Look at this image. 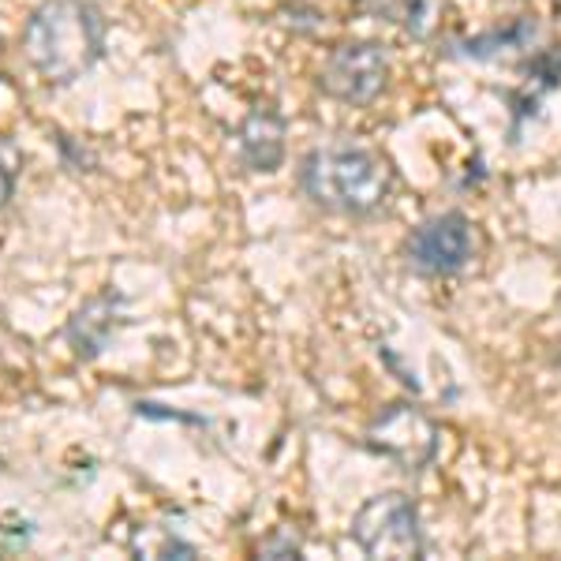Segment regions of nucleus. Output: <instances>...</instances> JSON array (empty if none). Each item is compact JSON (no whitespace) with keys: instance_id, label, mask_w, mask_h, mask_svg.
I'll return each mask as SVG.
<instances>
[{"instance_id":"nucleus-7","label":"nucleus","mask_w":561,"mask_h":561,"mask_svg":"<svg viewBox=\"0 0 561 561\" xmlns=\"http://www.w3.org/2000/svg\"><path fill=\"white\" fill-rule=\"evenodd\" d=\"M237 158L251 173H277L285 161V116L274 105H255L237 128Z\"/></svg>"},{"instance_id":"nucleus-3","label":"nucleus","mask_w":561,"mask_h":561,"mask_svg":"<svg viewBox=\"0 0 561 561\" xmlns=\"http://www.w3.org/2000/svg\"><path fill=\"white\" fill-rule=\"evenodd\" d=\"M352 539L367 558H423L420 510L409 494H375L352 517Z\"/></svg>"},{"instance_id":"nucleus-4","label":"nucleus","mask_w":561,"mask_h":561,"mask_svg":"<svg viewBox=\"0 0 561 561\" xmlns=\"http://www.w3.org/2000/svg\"><path fill=\"white\" fill-rule=\"evenodd\" d=\"M367 449H375L378 457L397 460L409 472L427 468L434 454H438V427L431 415H423L412 404H389L386 412H378L367 427Z\"/></svg>"},{"instance_id":"nucleus-8","label":"nucleus","mask_w":561,"mask_h":561,"mask_svg":"<svg viewBox=\"0 0 561 561\" xmlns=\"http://www.w3.org/2000/svg\"><path fill=\"white\" fill-rule=\"evenodd\" d=\"M121 311H124V300L113 293H102V296H94V300H87L65 325L71 352H76L79 359L102 356L108 348V341H113V333L121 330V322H124Z\"/></svg>"},{"instance_id":"nucleus-2","label":"nucleus","mask_w":561,"mask_h":561,"mask_svg":"<svg viewBox=\"0 0 561 561\" xmlns=\"http://www.w3.org/2000/svg\"><path fill=\"white\" fill-rule=\"evenodd\" d=\"M300 187L333 214H375L393 192V169L367 147H319L300 161Z\"/></svg>"},{"instance_id":"nucleus-10","label":"nucleus","mask_w":561,"mask_h":561,"mask_svg":"<svg viewBox=\"0 0 561 561\" xmlns=\"http://www.w3.org/2000/svg\"><path fill=\"white\" fill-rule=\"evenodd\" d=\"M23 169V150L15 147V139H0V210L8 206V198L15 195V180Z\"/></svg>"},{"instance_id":"nucleus-1","label":"nucleus","mask_w":561,"mask_h":561,"mask_svg":"<svg viewBox=\"0 0 561 561\" xmlns=\"http://www.w3.org/2000/svg\"><path fill=\"white\" fill-rule=\"evenodd\" d=\"M105 31L102 8L90 0H45L26 20L23 49L49 83L68 87L102 60Z\"/></svg>"},{"instance_id":"nucleus-6","label":"nucleus","mask_w":561,"mask_h":561,"mask_svg":"<svg viewBox=\"0 0 561 561\" xmlns=\"http://www.w3.org/2000/svg\"><path fill=\"white\" fill-rule=\"evenodd\" d=\"M476 255V232L465 214H434L409 237V262L427 277H454Z\"/></svg>"},{"instance_id":"nucleus-5","label":"nucleus","mask_w":561,"mask_h":561,"mask_svg":"<svg viewBox=\"0 0 561 561\" xmlns=\"http://www.w3.org/2000/svg\"><path fill=\"white\" fill-rule=\"evenodd\" d=\"M389 57L375 42H348L325 57L319 71V87L345 105H370L386 87Z\"/></svg>"},{"instance_id":"nucleus-12","label":"nucleus","mask_w":561,"mask_h":561,"mask_svg":"<svg viewBox=\"0 0 561 561\" xmlns=\"http://www.w3.org/2000/svg\"><path fill=\"white\" fill-rule=\"evenodd\" d=\"M259 554H262V558H300L304 550H300V542H293V539L277 536V539L262 542V547H259Z\"/></svg>"},{"instance_id":"nucleus-11","label":"nucleus","mask_w":561,"mask_h":561,"mask_svg":"<svg viewBox=\"0 0 561 561\" xmlns=\"http://www.w3.org/2000/svg\"><path fill=\"white\" fill-rule=\"evenodd\" d=\"M135 547H139V554H147V558H195L192 542L169 536V531L158 542H135Z\"/></svg>"},{"instance_id":"nucleus-9","label":"nucleus","mask_w":561,"mask_h":561,"mask_svg":"<svg viewBox=\"0 0 561 561\" xmlns=\"http://www.w3.org/2000/svg\"><path fill=\"white\" fill-rule=\"evenodd\" d=\"M536 38V23L520 20V23H510L505 31H491V34H479V38H468L460 49L476 60H486V57H497L502 49H520L524 42Z\"/></svg>"}]
</instances>
